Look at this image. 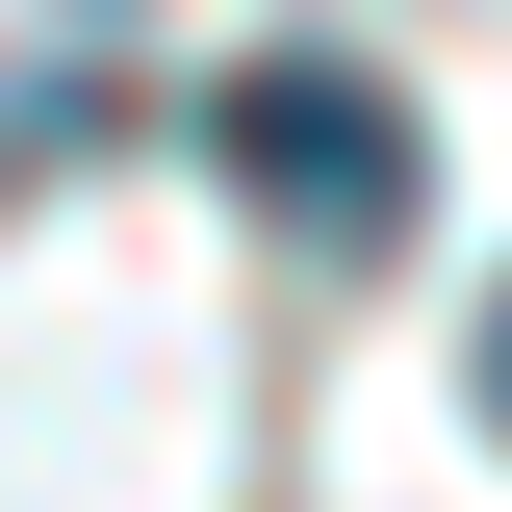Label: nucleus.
<instances>
[{
  "label": "nucleus",
  "mask_w": 512,
  "mask_h": 512,
  "mask_svg": "<svg viewBox=\"0 0 512 512\" xmlns=\"http://www.w3.org/2000/svg\"><path fill=\"white\" fill-rule=\"evenodd\" d=\"M205 154H231L256 231H308V256H410V205H436V128L384 103L359 52H256L231 103H205Z\"/></svg>",
  "instance_id": "nucleus-1"
},
{
  "label": "nucleus",
  "mask_w": 512,
  "mask_h": 512,
  "mask_svg": "<svg viewBox=\"0 0 512 512\" xmlns=\"http://www.w3.org/2000/svg\"><path fill=\"white\" fill-rule=\"evenodd\" d=\"M461 384H487V436H512V308H487V359H461Z\"/></svg>",
  "instance_id": "nucleus-2"
}]
</instances>
